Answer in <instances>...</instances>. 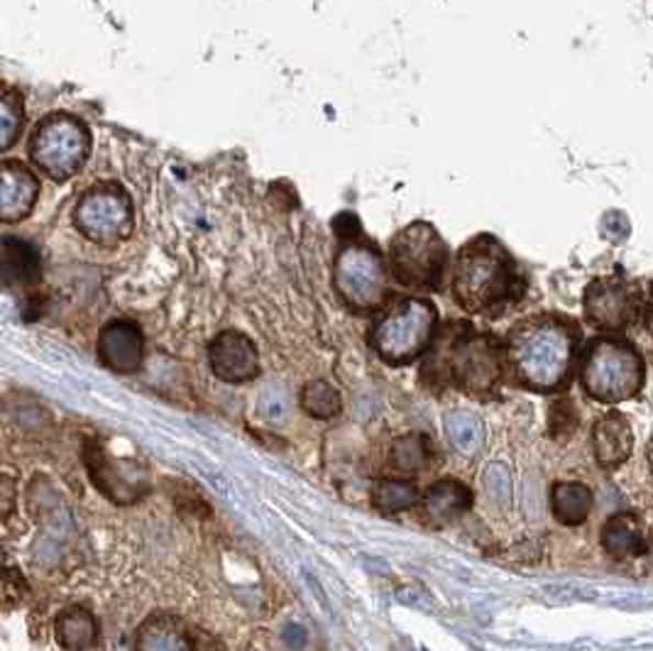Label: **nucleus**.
<instances>
[{
    "mask_svg": "<svg viewBox=\"0 0 653 651\" xmlns=\"http://www.w3.org/2000/svg\"><path fill=\"white\" fill-rule=\"evenodd\" d=\"M84 465L98 493L115 505H133L150 493V475L143 465L113 459L98 439L84 441Z\"/></svg>",
    "mask_w": 653,
    "mask_h": 651,
    "instance_id": "9d476101",
    "label": "nucleus"
},
{
    "mask_svg": "<svg viewBox=\"0 0 653 651\" xmlns=\"http://www.w3.org/2000/svg\"><path fill=\"white\" fill-rule=\"evenodd\" d=\"M143 331L133 321H113L98 335V357L108 371L130 375L143 365Z\"/></svg>",
    "mask_w": 653,
    "mask_h": 651,
    "instance_id": "ddd939ff",
    "label": "nucleus"
},
{
    "mask_svg": "<svg viewBox=\"0 0 653 651\" xmlns=\"http://www.w3.org/2000/svg\"><path fill=\"white\" fill-rule=\"evenodd\" d=\"M91 133L84 121L69 113H52L30 137V157L54 181H67L86 165Z\"/></svg>",
    "mask_w": 653,
    "mask_h": 651,
    "instance_id": "39448f33",
    "label": "nucleus"
},
{
    "mask_svg": "<svg viewBox=\"0 0 653 651\" xmlns=\"http://www.w3.org/2000/svg\"><path fill=\"white\" fill-rule=\"evenodd\" d=\"M211 371L223 383H247L259 373V357L255 343L241 331L218 333L209 345Z\"/></svg>",
    "mask_w": 653,
    "mask_h": 651,
    "instance_id": "f8f14e48",
    "label": "nucleus"
},
{
    "mask_svg": "<svg viewBox=\"0 0 653 651\" xmlns=\"http://www.w3.org/2000/svg\"><path fill=\"white\" fill-rule=\"evenodd\" d=\"M473 507V493L458 481H439L423 495V509L431 522L449 525Z\"/></svg>",
    "mask_w": 653,
    "mask_h": 651,
    "instance_id": "f3484780",
    "label": "nucleus"
},
{
    "mask_svg": "<svg viewBox=\"0 0 653 651\" xmlns=\"http://www.w3.org/2000/svg\"><path fill=\"white\" fill-rule=\"evenodd\" d=\"M593 446L602 468L622 465L634 451V431H631L627 417L612 411L597 421L593 429Z\"/></svg>",
    "mask_w": 653,
    "mask_h": 651,
    "instance_id": "2eb2a0df",
    "label": "nucleus"
},
{
    "mask_svg": "<svg viewBox=\"0 0 653 651\" xmlns=\"http://www.w3.org/2000/svg\"><path fill=\"white\" fill-rule=\"evenodd\" d=\"M257 409H259V417L269 421V424H285L291 411L289 393L281 385L265 387L263 395H259Z\"/></svg>",
    "mask_w": 653,
    "mask_h": 651,
    "instance_id": "bb28decb",
    "label": "nucleus"
},
{
    "mask_svg": "<svg viewBox=\"0 0 653 651\" xmlns=\"http://www.w3.org/2000/svg\"><path fill=\"white\" fill-rule=\"evenodd\" d=\"M445 433H449L453 449L463 455H475L485 443L483 421L473 417L471 411H451L445 417Z\"/></svg>",
    "mask_w": 653,
    "mask_h": 651,
    "instance_id": "4be33fe9",
    "label": "nucleus"
},
{
    "mask_svg": "<svg viewBox=\"0 0 653 651\" xmlns=\"http://www.w3.org/2000/svg\"><path fill=\"white\" fill-rule=\"evenodd\" d=\"M74 223L86 241L113 247L133 233V201L118 184H101L86 191L76 203Z\"/></svg>",
    "mask_w": 653,
    "mask_h": 651,
    "instance_id": "1a4fd4ad",
    "label": "nucleus"
},
{
    "mask_svg": "<svg viewBox=\"0 0 653 651\" xmlns=\"http://www.w3.org/2000/svg\"><path fill=\"white\" fill-rule=\"evenodd\" d=\"M423 373L433 375L435 383H453L463 393L487 397L502 375V363L489 335H455L431 355Z\"/></svg>",
    "mask_w": 653,
    "mask_h": 651,
    "instance_id": "7ed1b4c3",
    "label": "nucleus"
},
{
    "mask_svg": "<svg viewBox=\"0 0 653 651\" xmlns=\"http://www.w3.org/2000/svg\"><path fill=\"white\" fill-rule=\"evenodd\" d=\"M54 637L62 649L89 651L98 642V622L86 607H67L54 625Z\"/></svg>",
    "mask_w": 653,
    "mask_h": 651,
    "instance_id": "6ab92c4d",
    "label": "nucleus"
},
{
    "mask_svg": "<svg viewBox=\"0 0 653 651\" xmlns=\"http://www.w3.org/2000/svg\"><path fill=\"white\" fill-rule=\"evenodd\" d=\"M307 642H309V635H307V629H303L301 625H287L285 627V644L289 649L299 651V649L307 647Z\"/></svg>",
    "mask_w": 653,
    "mask_h": 651,
    "instance_id": "c756f323",
    "label": "nucleus"
},
{
    "mask_svg": "<svg viewBox=\"0 0 653 651\" xmlns=\"http://www.w3.org/2000/svg\"><path fill=\"white\" fill-rule=\"evenodd\" d=\"M135 651H196L189 629L174 615H152L140 625Z\"/></svg>",
    "mask_w": 653,
    "mask_h": 651,
    "instance_id": "dca6fc26",
    "label": "nucleus"
},
{
    "mask_svg": "<svg viewBox=\"0 0 653 651\" xmlns=\"http://www.w3.org/2000/svg\"><path fill=\"white\" fill-rule=\"evenodd\" d=\"M40 197V179L23 162H0V223L27 219Z\"/></svg>",
    "mask_w": 653,
    "mask_h": 651,
    "instance_id": "4468645a",
    "label": "nucleus"
},
{
    "mask_svg": "<svg viewBox=\"0 0 653 651\" xmlns=\"http://www.w3.org/2000/svg\"><path fill=\"white\" fill-rule=\"evenodd\" d=\"M651 468H653V453H651Z\"/></svg>",
    "mask_w": 653,
    "mask_h": 651,
    "instance_id": "473e14b6",
    "label": "nucleus"
},
{
    "mask_svg": "<svg viewBox=\"0 0 653 651\" xmlns=\"http://www.w3.org/2000/svg\"><path fill=\"white\" fill-rule=\"evenodd\" d=\"M439 321L435 307L427 299H407L387 311L373 329L375 353L391 365H407L429 349Z\"/></svg>",
    "mask_w": 653,
    "mask_h": 651,
    "instance_id": "423d86ee",
    "label": "nucleus"
},
{
    "mask_svg": "<svg viewBox=\"0 0 653 651\" xmlns=\"http://www.w3.org/2000/svg\"><path fill=\"white\" fill-rule=\"evenodd\" d=\"M637 291L622 279H597L585 291V317L600 331H624L637 321Z\"/></svg>",
    "mask_w": 653,
    "mask_h": 651,
    "instance_id": "9b49d317",
    "label": "nucleus"
},
{
    "mask_svg": "<svg viewBox=\"0 0 653 651\" xmlns=\"http://www.w3.org/2000/svg\"><path fill=\"white\" fill-rule=\"evenodd\" d=\"M389 257L399 285L435 289L441 285L449 251L429 223H413L391 241Z\"/></svg>",
    "mask_w": 653,
    "mask_h": 651,
    "instance_id": "6e6552de",
    "label": "nucleus"
},
{
    "mask_svg": "<svg viewBox=\"0 0 653 651\" xmlns=\"http://www.w3.org/2000/svg\"><path fill=\"white\" fill-rule=\"evenodd\" d=\"M578 329L563 319H533L511 331L507 361L517 383L533 393H558L568 387Z\"/></svg>",
    "mask_w": 653,
    "mask_h": 651,
    "instance_id": "f257e3e1",
    "label": "nucleus"
},
{
    "mask_svg": "<svg viewBox=\"0 0 653 651\" xmlns=\"http://www.w3.org/2000/svg\"><path fill=\"white\" fill-rule=\"evenodd\" d=\"M18 507V481L13 475L0 473V522L10 519Z\"/></svg>",
    "mask_w": 653,
    "mask_h": 651,
    "instance_id": "c85d7f7f",
    "label": "nucleus"
},
{
    "mask_svg": "<svg viewBox=\"0 0 653 651\" xmlns=\"http://www.w3.org/2000/svg\"><path fill=\"white\" fill-rule=\"evenodd\" d=\"M580 379L585 393L600 401H624L644 385V361L634 345L617 339H597L583 355Z\"/></svg>",
    "mask_w": 653,
    "mask_h": 651,
    "instance_id": "20e7f679",
    "label": "nucleus"
},
{
    "mask_svg": "<svg viewBox=\"0 0 653 651\" xmlns=\"http://www.w3.org/2000/svg\"><path fill=\"white\" fill-rule=\"evenodd\" d=\"M3 559H5L3 556V547H0V569H3Z\"/></svg>",
    "mask_w": 653,
    "mask_h": 651,
    "instance_id": "2f4dec72",
    "label": "nucleus"
},
{
    "mask_svg": "<svg viewBox=\"0 0 653 651\" xmlns=\"http://www.w3.org/2000/svg\"><path fill=\"white\" fill-rule=\"evenodd\" d=\"M646 323H649V331L653 335V289H651V299H649V311H646Z\"/></svg>",
    "mask_w": 653,
    "mask_h": 651,
    "instance_id": "7c9ffc66",
    "label": "nucleus"
},
{
    "mask_svg": "<svg viewBox=\"0 0 653 651\" xmlns=\"http://www.w3.org/2000/svg\"><path fill=\"white\" fill-rule=\"evenodd\" d=\"M419 487L409 481H379L375 485L373 503L385 515L405 512L419 503Z\"/></svg>",
    "mask_w": 653,
    "mask_h": 651,
    "instance_id": "5701e85b",
    "label": "nucleus"
},
{
    "mask_svg": "<svg viewBox=\"0 0 653 651\" xmlns=\"http://www.w3.org/2000/svg\"><path fill=\"white\" fill-rule=\"evenodd\" d=\"M431 459V446L429 439L421 437V433H409V437L399 439L391 449V463L401 473H417Z\"/></svg>",
    "mask_w": 653,
    "mask_h": 651,
    "instance_id": "393cba45",
    "label": "nucleus"
},
{
    "mask_svg": "<svg viewBox=\"0 0 653 651\" xmlns=\"http://www.w3.org/2000/svg\"><path fill=\"white\" fill-rule=\"evenodd\" d=\"M333 282L339 297L347 309L369 313L383 307L387 299L385 263L375 247L363 243H347L335 255Z\"/></svg>",
    "mask_w": 653,
    "mask_h": 651,
    "instance_id": "0eeeda50",
    "label": "nucleus"
},
{
    "mask_svg": "<svg viewBox=\"0 0 653 651\" xmlns=\"http://www.w3.org/2000/svg\"><path fill=\"white\" fill-rule=\"evenodd\" d=\"M517 295L519 269L502 245L483 235L463 247L455 263L453 297L465 311H495Z\"/></svg>",
    "mask_w": 653,
    "mask_h": 651,
    "instance_id": "f03ea898",
    "label": "nucleus"
},
{
    "mask_svg": "<svg viewBox=\"0 0 653 651\" xmlns=\"http://www.w3.org/2000/svg\"><path fill=\"white\" fill-rule=\"evenodd\" d=\"M301 407L307 415L316 419H333L341 415L343 401L339 389L325 383V379H311V383L301 389Z\"/></svg>",
    "mask_w": 653,
    "mask_h": 651,
    "instance_id": "b1692460",
    "label": "nucleus"
},
{
    "mask_svg": "<svg viewBox=\"0 0 653 651\" xmlns=\"http://www.w3.org/2000/svg\"><path fill=\"white\" fill-rule=\"evenodd\" d=\"M485 490L499 507H509L511 503V475L505 465L492 463L485 471Z\"/></svg>",
    "mask_w": 653,
    "mask_h": 651,
    "instance_id": "cd10ccee",
    "label": "nucleus"
},
{
    "mask_svg": "<svg viewBox=\"0 0 653 651\" xmlns=\"http://www.w3.org/2000/svg\"><path fill=\"white\" fill-rule=\"evenodd\" d=\"M602 547L607 553H612L615 559H627V556H639L646 544L634 517L615 515L609 517L607 525L602 527Z\"/></svg>",
    "mask_w": 653,
    "mask_h": 651,
    "instance_id": "aec40b11",
    "label": "nucleus"
},
{
    "mask_svg": "<svg viewBox=\"0 0 653 651\" xmlns=\"http://www.w3.org/2000/svg\"><path fill=\"white\" fill-rule=\"evenodd\" d=\"M23 130V103L15 93H0V155L18 143Z\"/></svg>",
    "mask_w": 653,
    "mask_h": 651,
    "instance_id": "a878e982",
    "label": "nucleus"
},
{
    "mask_svg": "<svg viewBox=\"0 0 653 651\" xmlns=\"http://www.w3.org/2000/svg\"><path fill=\"white\" fill-rule=\"evenodd\" d=\"M593 512V493L583 483H558L553 487V515L561 525H583Z\"/></svg>",
    "mask_w": 653,
    "mask_h": 651,
    "instance_id": "412c9836",
    "label": "nucleus"
},
{
    "mask_svg": "<svg viewBox=\"0 0 653 651\" xmlns=\"http://www.w3.org/2000/svg\"><path fill=\"white\" fill-rule=\"evenodd\" d=\"M40 277V257L32 245L5 238L0 241V285L18 287L30 285Z\"/></svg>",
    "mask_w": 653,
    "mask_h": 651,
    "instance_id": "a211bd4d",
    "label": "nucleus"
}]
</instances>
